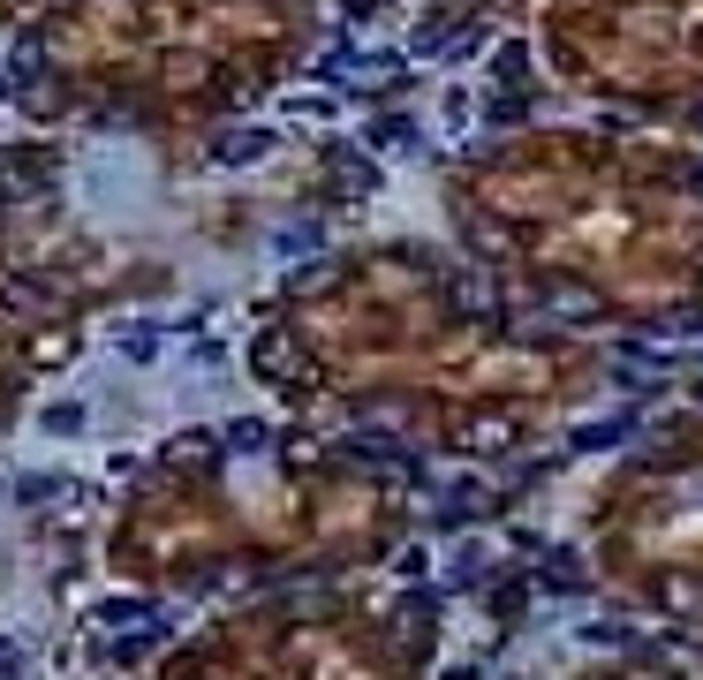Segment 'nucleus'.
Wrapping results in <instances>:
<instances>
[{
    "mask_svg": "<svg viewBox=\"0 0 703 680\" xmlns=\"http://www.w3.org/2000/svg\"><path fill=\"white\" fill-rule=\"evenodd\" d=\"M265 152V136H227V144H220V159H258Z\"/></svg>",
    "mask_w": 703,
    "mask_h": 680,
    "instance_id": "f257e3e1",
    "label": "nucleus"
}]
</instances>
